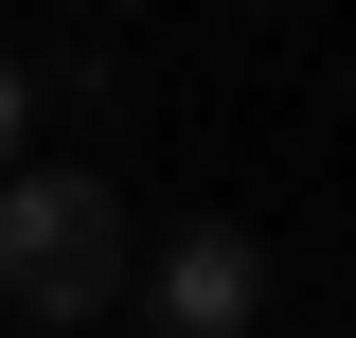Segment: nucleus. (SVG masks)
Segmentation results:
<instances>
[{
	"mask_svg": "<svg viewBox=\"0 0 356 338\" xmlns=\"http://www.w3.org/2000/svg\"><path fill=\"white\" fill-rule=\"evenodd\" d=\"M36 161V72H18V54H0V178Z\"/></svg>",
	"mask_w": 356,
	"mask_h": 338,
	"instance_id": "obj_3",
	"label": "nucleus"
},
{
	"mask_svg": "<svg viewBox=\"0 0 356 338\" xmlns=\"http://www.w3.org/2000/svg\"><path fill=\"white\" fill-rule=\"evenodd\" d=\"M125 196H107V178H72V161H18L0 178V321H36V338H72L89 303H125Z\"/></svg>",
	"mask_w": 356,
	"mask_h": 338,
	"instance_id": "obj_1",
	"label": "nucleus"
},
{
	"mask_svg": "<svg viewBox=\"0 0 356 338\" xmlns=\"http://www.w3.org/2000/svg\"><path fill=\"white\" fill-rule=\"evenodd\" d=\"M18 338H36V321H18Z\"/></svg>",
	"mask_w": 356,
	"mask_h": 338,
	"instance_id": "obj_4",
	"label": "nucleus"
},
{
	"mask_svg": "<svg viewBox=\"0 0 356 338\" xmlns=\"http://www.w3.org/2000/svg\"><path fill=\"white\" fill-rule=\"evenodd\" d=\"M125 285H143L161 338H250V321H267V250L232 232V214H178V250H143Z\"/></svg>",
	"mask_w": 356,
	"mask_h": 338,
	"instance_id": "obj_2",
	"label": "nucleus"
}]
</instances>
